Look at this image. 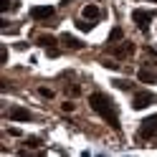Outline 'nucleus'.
Segmentation results:
<instances>
[{"label":"nucleus","mask_w":157,"mask_h":157,"mask_svg":"<svg viewBox=\"0 0 157 157\" xmlns=\"http://www.w3.org/2000/svg\"><path fill=\"white\" fill-rule=\"evenodd\" d=\"M150 104H155V94H150V91H140V94H134V99H132L134 109H147Z\"/></svg>","instance_id":"nucleus-3"},{"label":"nucleus","mask_w":157,"mask_h":157,"mask_svg":"<svg viewBox=\"0 0 157 157\" xmlns=\"http://www.w3.org/2000/svg\"><path fill=\"white\" fill-rule=\"evenodd\" d=\"M104 68H109V71H117V68H119V63H117V61H109V58H106V61H104Z\"/></svg>","instance_id":"nucleus-15"},{"label":"nucleus","mask_w":157,"mask_h":157,"mask_svg":"<svg viewBox=\"0 0 157 157\" xmlns=\"http://www.w3.org/2000/svg\"><path fill=\"white\" fill-rule=\"evenodd\" d=\"M89 104H91V109L99 114L109 127L119 129V114H117V104H114L106 94H99V91L91 94V96H89Z\"/></svg>","instance_id":"nucleus-1"},{"label":"nucleus","mask_w":157,"mask_h":157,"mask_svg":"<svg viewBox=\"0 0 157 157\" xmlns=\"http://www.w3.org/2000/svg\"><path fill=\"white\" fill-rule=\"evenodd\" d=\"M38 94L46 96V99H51V96H53V91H51V89H38Z\"/></svg>","instance_id":"nucleus-20"},{"label":"nucleus","mask_w":157,"mask_h":157,"mask_svg":"<svg viewBox=\"0 0 157 157\" xmlns=\"http://www.w3.org/2000/svg\"><path fill=\"white\" fill-rule=\"evenodd\" d=\"M114 86H117V89H122V91H132V84L129 81H127V78H114V81H112Z\"/></svg>","instance_id":"nucleus-10"},{"label":"nucleus","mask_w":157,"mask_h":157,"mask_svg":"<svg viewBox=\"0 0 157 157\" xmlns=\"http://www.w3.org/2000/svg\"><path fill=\"white\" fill-rule=\"evenodd\" d=\"M31 15L36 18V21H46V18L53 15V8L51 5H36L33 10H31Z\"/></svg>","instance_id":"nucleus-6"},{"label":"nucleus","mask_w":157,"mask_h":157,"mask_svg":"<svg viewBox=\"0 0 157 157\" xmlns=\"http://www.w3.org/2000/svg\"><path fill=\"white\" fill-rule=\"evenodd\" d=\"M10 119L13 122H31L33 114L28 109H23V106H13V109H10Z\"/></svg>","instance_id":"nucleus-5"},{"label":"nucleus","mask_w":157,"mask_h":157,"mask_svg":"<svg viewBox=\"0 0 157 157\" xmlns=\"http://www.w3.org/2000/svg\"><path fill=\"white\" fill-rule=\"evenodd\" d=\"M61 43H66L68 48H74V51H76V48H81V46H84L81 41H76V38H74V36H68V33H63V36H61Z\"/></svg>","instance_id":"nucleus-8"},{"label":"nucleus","mask_w":157,"mask_h":157,"mask_svg":"<svg viewBox=\"0 0 157 157\" xmlns=\"http://www.w3.org/2000/svg\"><path fill=\"white\" fill-rule=\"evenodd\" d=\"M68 94H71V96H78V94H81V86H68Z\"/></svg>","instance_id":"nucleus-17"},{"label":"nucleus","mask_w":157,"mask_h":157,"mask_svg":"<svg viewBox=\"0 0 157 157\" xmlns=\"http://www.w3.org/2000/svg\"><path fill=\"white\" fill-rule=\"evenodd\" d=\"M61 3H63V5H68V3H74V0H61Z\"/></svg>","instance_id":"nucleus-22"},{"label":"nucleus","mask_w":157,"mask_h":157,"mask_svg":"<svg viewBox=\"0 0 157 157\" xmlns=\"http://www.w3.org/2000/svg\"><path fill=\"white\" fill-rule=\"evenodd\" d=\"M46 53L51 56V58H56V56H58V48H56V46H51V48H46Z\"/></svg>","instance_id":"nucleus-19"},{"label":"nucleus","mask_w":157,"mask_h":157,"mask_svg":"<svg viewBox=\"0 0 157 157\" xmlns=\"http://www.w3.org/2000/svg\"><path fill=\"white\" fill-rule=\"evenodd\" d=\"M81 15L89 18V21H96V18L101 15V10H99V5H84V13Z\"/></svg>","instance_id":"nucleus-7"},{"label":"nucleus","mask_w":157,"mask_h":157,"mask_svg":"<svg viewBox=\"0 0 157 157\" xmlns=\"http://www.w3.org/2000/svg\"><path fill=\"white\" fill-rule=\"evenodd\" d=\"M76 28H78V31H91L94 23H91V21H78V23H76Z\"/></svg>","instance_id":"nucleus-14"},{"label":"nucleus","mask_w":157,"mask_h":157,"mask_svg":"<svg viewBox=\"0 0 157 157\" xmlns=\"http://www.w3.org/2000/svg\"><path fill=\"white\" fill-rule=\"evenodd\" d=\"M132 21L137 23L142 28V31H147V28H150V21H152V13H147V10H140V8H137V10L132 13Z\"/></svg>","instance_id":"nucleus-4"},{"label":"nucleus","mask_w":157,"mask_h":157,"mask_svg":"<svg viewBox=\"0 0 157 157\" xmlns=\"http://www.w3.org/2000/svg\"><path fill=\"white\" fill-rule=\"evenodd\" d=\"M122 38H124V31H122V28H114V31L109 33V43H114V41H122Z\"/></svg>","instance_id":"nucleus-13"},{"label":"nucleus","mask_w":157,"mask_h":157,"mask_svg":"<svg viewBox=\"0 0 157 157\" xmlns=\"http://www.w3.org/2000/svg\"><path fill=\"white\" fill-rule=\"evenodd\" d=\"M152 137H157V114L147 117L140 127V140H152Z\"/></svg>","instance_id":"nucleus-2"},{"label":"nucleus","mask_w":157,"mask_h":157,"mask_svg":"<svg viewBox=\"0 0 157 157\" xmlns=\"http://www.w3.org/2000/svg\"><path fill=\"white\" fill-rule=\"evenodd\" d=\"M0 63H8V48L3 46V51H0Z\"/></svg>","instance_id":"nucleus-18"},{"label":"nucleus","mask_w":157,"mask_h":157,"mask_svg":"<svg viewBox=\"0 0 157 157\" xmlns=\"http://www.w3.org/2000/svg\"><path fill=\"white\" fill-rule=\"evenodd\" d=\"M56 43V38L53 36H38V46H43V48H51Z\"/></svg>","instance_id":"nucleus-11"},{"label":"nucleus","mask_w":157,"mask_h":157,"mask_svg":"<svg viewBox=\"0 0 157 157\" xmlns=\"http://www.w3.org/2000/svg\"><path fill=\"white\" fill-rule=\"evenodd\" d=\"M137 76H140V81H147V84L155 81V74H152V71H147V68H140V74H137Z\"/></svg>","instance_id":"nucleus-12"},{"label":"nucleus","mask_w":157,"mask_h":157,"mask_svg":"<svg viewBox=\"0 0 157 157\" xmlns=\"http://www.w3.org/2000/svg\"><path fill=\"white\" fill-rule=\"evenodd\" d=\"M28 147H38V137H31V140H28Z\"/></svg>","instance_id":"nucleus-21"},{"label":"nucleus","mask_w":157,"mask_h":157,"mask_svg":"<svg viewBox=\"0 0 157 157\" xmlns=\"http://www.w3.org/2000/svg\"><path fill=\"white\" fill-rule=\"evenodd\" d=\"M114 53L119 56V58H124V56L134 53V46H132V43H124V46H119V48H114Z\"/></svg>","instance_id":"nucleus-9"},{"label":"nucleus","mask_w":157,"mask_h":157,"mask_svg":"<svg viewBox=\"0 0 157 157\" xmlns=\"http://www.w3.org/2000/svg\"><path fill=\"white\" fill-rule=\"evenodd\" d=\"M10 8H13V3H10V0H0V10H10Z\"/></svg>","instance_id":"nucleus-16"}]
</instances>
